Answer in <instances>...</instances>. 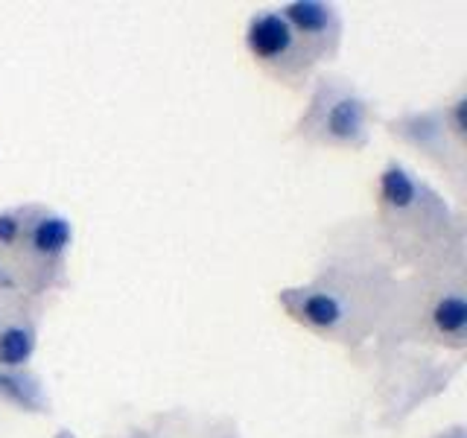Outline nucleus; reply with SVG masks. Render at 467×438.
<instances>
[{"label":"nucleus","instance_id":"obj_9","mask_svg":"<svg viewBox=\"0 0 467 438\" xmlns=\"http://www.w3.org/2000/svg\"><path fill=\"white\" fill-rule=\"evenodd\" d=\"M0 394H6L9 401H15L24 409H41V389L33 377L21 374H0Z\"/></svg>","mask_w":467,"mask_h":438},{"label":"nucleus","instance_id":"obj_8","mask_svg":"<svg viewBox=\"0 0 467 438\" xmlns=\"http://www.w3.org/2000/svg\"><path fill=\"white\" fill-rule=\"evenodd\" d=\"M301 318L313 328H333L342 321V304L330 292H310L301 298Z\"/></svg>","mask_w":467,"mask_h":438},{"label":"nucleus","instance_id":"obj_10","mask_svg":"<svg viewBox=\"0 0 467 438\" xmlns=\"http://www.w3.org/2000/svg\"><path fill=\"white\" fill-rule=\"evenodd\" d=\"M21 234V223L18 214H0V245H9L18 240Z\"/></svg>","mask_w":467,"mask_h":438},{"label":"nucleus","instance_id":"obj_7","mask_svg":"<svg viewBox=\"0 0 467 438\" xmlns=\"http://www.w3.org/2000/svg\"><path fill=\"white\" fill-rule=\"evenodd\" d=\"M432 321L441 333L452 336V339H462L467 328V307H464L462 292H450V296L438 301L432 310Z\"/></svg>","mask_w":467,"mask_h":438},{"label":"nucleus","instance_id":"obj_3","mask_svg":"<svg viewBox=\"0 0 467 438\" xmlns=\"http://www.w3.org/2000/svg\"><path fill=\"white\" fill-rule=\"evenodd\" d=\"M286 24L296 29L298 38H327L339 29V21L330 6L316 4V0H301V4H289L284 12Z\"/></svg>","mask_w":467,"mask_h":438},{"label":"nucleus","instance_id":"obj_1","mask_svg":"<svg viewBox=\"0 0 467 438\" xmlns=\"http://www.w3.org/2000/svg\"><path fill=\"white\" fill-rule=\"evenodd\" d=\"M245 44L254 58L275 65V62H286V58L296 56L298 36H296V29L286 24L281 12H263L248 21Z\"/></svg>","mask_w":467,"mask_h":438},{"label":"nucleus","instance_id":"obj_6","mask_svg":"<svg viewBox=\"0 0 467 438\" xmlns=\"http://www.w3.org/2000/svg\"><path fill=\"white\" fill-rule=\"evenodd\" d=\"M383 196H386V202L391 204V208L406 211V208H412V204L418 202V184L400 164H391L383 172Z\"/></svg>","mask_w":467,"mask_h":438},{"label":"nucleus","instance_id":"obj_5","mask_svg":"<svg viewBox=\"0 0 467 438\" xmlns=\"http://www.w3.org/2000/svg\"><path fill=\"white\" fill-rule=\"evenodd\" d=\"M36 350V330L26 321H15V325L0 328V365L4 369H21L29 362Z\"/></svg>","mask_w":467,"mask_h":438},{"label":"nucleus","instance_id":"obj_2","mask_svg":"<svg viewBox=\"0 0 467 438\" xmlns=\"http://www.w3.org/2000/svg\"><path fill=\"white\" fill-rule=\"evenodd\" d=\"M321 129L336 143H357L365 131V102L354 94H339L321 114Z\"/></svg>","mask_w":467,"mask_h":438},{"label":"nucleus","instance_id":"obj_11","mask_svg":"<svg viewBox=\"0 0 467 438\" xmlns=\"http://www.w3.org/2000/svg\"><path fill=\"white\" fill-rule=\"evenodd\" d=\"M452 131L462 138L464 135V97L456 99V106H452Z\"/></svg>","mask_w":467,"mask_h":438},{"label":"nucleus","instance_id":"obj_4","mask_svg":"<svg viewBox=\"0 0 467 438\" xmlns=\"http://www.w3.org/2000/svg\"><path fill=\"white\" fill-rule=\"evenodd\" d=\"M70 223L65 216H41L36 219L33 231H29V245L33 252H38L41 257H58L70 245Z\"/></svg>","mask_w":467,"mask_h":438}]
</instances>
